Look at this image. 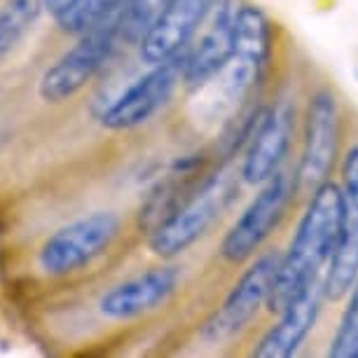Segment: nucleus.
Instances as JSON below:
<instances>
[{"label": "nucleus", "instance_id": "f257e3e1", "mask_svg": "<svg viewBox=\"0 0 358 358\" xmlns=\"http://www.w3.org/2000/svg\"><path fill=\"white\" fill-rule=\"evenodd\" d=\"M342 232V187L323 183L312 192V199L297 222L288 251L281 255L279 272L269 295V312L279 314L290 300L305 290L314 279L326 274Z\"/></svg>", "mask_w": 358, "mask_h": 358}, {"label": "nucleus", "instance_id": "f03ea898", "mask_svg": "<svg viewBox=\"0 0 358 358\" xmlns=\"http://www.w3.org/2000/svg\"><path fill=\"white\" fill-rule=\"evenodd\" d=\"M120 15L122 12L80 33L78 43L40 76L38 94L45 103H64L96 78L120 40Z\"/></svg>", "mask_w": 358, "mask_h": 358}, {"label": "nucleus", "instance_id": "7ed1b4c3", "mask_svg": "<svg viewBox=\"0 0 358 358\" xmlns=\"http://www.w3.org/2000/svg\"><path fill=\"white\" fill-rule=\"evenodd\" d=\"M234 192L232 178L220 171L206 178L183 204L150 232L148 246L159 258H176L208 232V227L225 211Z\"/></svg>", "mask_w": 358, "mask_h": 358}, {"label": "nucleus", "instance_id": "20e7f679", "mask_svg": "<svg viewBox=\"0 0 358 358\" xmlns=\"http://www.w3.org/2000/svg\"><path fill=\"white\" fill-rule=\"evenodd\" d=\"M120 232V218L113 211H94L90 215L59 227L38 251V265L50 276L73 274L99 258Z\"/></svg>", "mask_w": 358, "mask_h": 358}, {"label": "nucleus", "instance_id": "39448f33", "mask_svg": "<svg viewBox=\"0 0 358 358\" xmlns=\"http://www.w3.org/2000/svg\"><path fill=\"white\" fill-rule=\"evenodd\" d=\"M295 190L297 183L283 171H276L272 178H267L262 183V190L255 194L251 204L244 208V213L234 220V225L222 236V258L232 262V265H239V262L251 258L265 244L267 236L279 227Z\"/></svg>", "mask_w": 358, "mask_h": 358}, {"label": "nucleus", "instance_id": "423d86ee", "mask_svg": "<svg viewBox=\"0 0 358 358\" xmlns=\"http://www.w3.org/2000/svg\"><path fill=\"white\" fill-rule=\"evenodd\" d=\"M279 262L281 255L274 251L255 258L253 265L229 288L222 305L201 326V337L206 342H225L239 333L241 328H246V323L258 314V309L269 302L276 272H279Z\"/></svg>", "mask_w": 358, "mask_h": 358}, {"label": "nucleus", "instance_id": "0eeeda50", "mask_svg": "<svg viewBox=\"0 0 358 358\" xmlns=\"http://www.w3.org/2000/svg\"><path fill=\"white\" fill-rule=\"evenodd\" d=\"M185 54H176L157 66H150L145 76H141L136 83L113 101L101 113V124L110 131H127L145 124L166 101L171 99L176 87L183 83L185 71Z\"/></svg>", "mask_w": 358, "mask_h": 358}, {"label": "nucleus", "instance_id": "6e6552de", "mask_svg": "<svg viewBox=\"0 0 358 358\" xmlns=\"http://www.w3.org/2000/svg\"><path fill=\"white\" fill-rule=\"evenodd\" d=\"M302 155L295 183L300 190H316L328 180L330 169L340 150V108L333 92L319 90L309 99L302 134Z\"/></svg>", "mask_w": 358, "mask_h": 358}, {"label": "nucleus", "instance_id": "1a4fd4ad", "mask_svg": "<svg viewBox=\"0 0 358 358\" xmlns=\"http://www.w3.org/2000/svg\"><path fill=\"white\" fill-rule=\"evenodd\" d=\"M358 279V145L342 159V232L326 269V297L342 300Z\"/></svg>", "mask_w": 358, "mask_h": 358}, {"label": "nucleus", "instance_id": "9d476101", "mask_svg": "<svg viewBox=\"0 0 358 358\" xmlns=\"http://www.w3.org/2000/svg\"><path fill=\"white\" fill-rule=\"evenodd\" d=\"M232 43L234 57L225 69L229 71L227 90L232 92L234 99H241L251 92L272 54V24L265 12L255 5L236 8L232 22Z\"/></svg>", "mask_w": 358, "mask_h": 358}, {"label": "nucleus", "instance_id": "9b49d317", "mask_svg": "<svg viewBox=\"0 0 358 358\" xmlns=\"http://www.w3.org/2000/svg\"><path fill=\"white\" fill-rule=\"evenodd\" d=\"M213 0H169L150 31L138 43L141 62L157 66L176 54L187 52V45L208 19Z\"/></svg>", "mask_w": 358, "mask_h": 358}, {"label": "nucleus", "instance_id": "f8f14e48", "mask_svg": "<svg viewBox=\"0 0 358 358\" xmlns=\"http://www.w3.org/2000/svg\"><path fill=\"white\" fill-rule=\"evenodd\" d=\"M293 120L295 113L286 101L260 110L251 131V143L241 162V176L246 183H265L279 171L293 138Z\"/></svg>", "mask_w": 358, "mask_h": 358}, {"label": "nucleus", "instance_id": "ddd939ff", "mask_svg": "<svg viewBox=\"0 0 358 358\" xmlns=\"http://www.w3.org/2000/svg\"><path fill=\"white\" fill-rule=\"evenodd\" d=\"M326 300V274L314 279L295 300H290L279 312V321L262 335L253 356L258 358H288L293 356L307 335L316 326L321 314V305Z\"/></svg>", "mask_w": 358, "mask_h": 358}, {"label": "nucleus", "instance_id": "4468645a", "mask_svg": "<svg viewBox=\"0 0 358 358\" xmlns=\"http://www.w3.org/2000/svg\"><path fill=\"white\" fill-rule=\"evenodd\" d=\"M178 279L180 274L176 267H152L106 290L99 300V312L110 321L136 319L164 305L178 288Z\"/></svg>", "mask_w": 358, "mask_h": 358}, {"label": "nucleus", "instance_id": "2eb2a0df", "mask_svg": "<svg viewBox=\"0 0 358 358\" xmlns=\"http://www.w3.org/2000/svg\"><path fill=\"white\" fill-rule=\"evenodd\" d=\"M232 22L234 8L229 5V0H218L215 5H211L206 31L201 33L199 43L185 54L183 83L190 90H197V87L208 83L211 78L225 71L229 62H232Z\"/></svg>", "mask_w": 358, "mask_h": 358}, {"label": "nucleus", "instance_id": "dca6fc26", "mask_svg": "<svg viewBox=\"0 0 358 358\" xmlns=\"http://www.w3.org/2000/svg\"><path fill=\"white\" fill-rule=\"evenodd\" d=\"M47 0H3L0 3V59L15 50L31 26L38 22Z\"/></svg>", "mask_w": 358, "mask_h": 358}, {"label": "nucleus", "instance_id": "f3484780", "mask_svg": "<svg viewBox=\"0 0 358 358\" xmlns=\"http://www.w3.org/2000/svg\"><path fill=\"white\" fill-rule=\"evenodd\" d=\"M124 8V0H73L64 12L54 17V22L64 33H85L103 19L117 15Z\"/></svg>", "mask_w": 358, "mask_h": 358}, {"label": "nucleus", "instance_id": "a211bd4d", "mask_svg": "<svg viewBox=\"0 0 358 358\" xmlns=\"http://www.w3.org/2000/svg\"><path fill=\"white\" fill-rule=\"evenodd\" d=\"M169 0H124L120 15V40L129 45H138L150 31L155 19L162 15Z\"/></svg>", "mask_w": 358, "mask_h": 358}, {"label": "nucleus", "instance_id": "6ab92c4d", "mask_svg": "<svg viewBox=\"0 0 358 358\" xmlns=\"http://www.w3.org/2000/svg\"><path fill=\"white\" fill-rule=\"evenodd\" d=\"M328 356L358 358V279L354 283V288H351L349 305L344 309L333 342H330Z\"/></svg>", "mask_w": 358, "mask_h": 358}, {"label": "nucleus", "instance_id": "aec40b11", "mask_svg": "<svg viewBox=\"0 0 358 358\" xmlns=\"http://www.w3.org/2000/svg\"><path fill=\"white\" fill-rule=\"evenodd\" d=\"M71 3H73V0H47V10H50L52 17H57L59 12H64Z\"/></svg>", "mask_w": 358, "mask_h": 358}]
</instances>
